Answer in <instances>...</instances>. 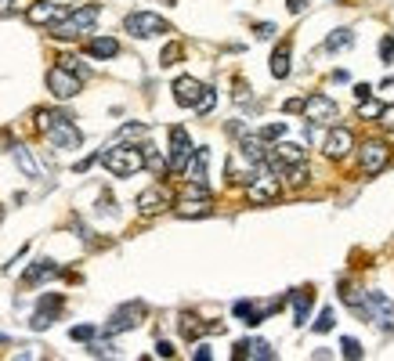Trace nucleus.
Segmentation results:
<instances>
[{
  "mask_svg": "<svg viewBox=\"0 0 394 361\" xmlns=\"http://www.w3.org/2000/svg\"><path fill=\"white\" fill-rule=\"evenodd\" d=\"M101 166H105L112 177H131V174H137L145 166V152L134 148V145H116V148H109L105 156H101Z\"/></svg>",
  "mask_w": 394,
  "mask_h": 361,
  "instance_id": "f257e3e1",
  "label": "nucleus"
},
{
  "mask_svg": "<svg viewBox=\"0 0 394 361\" xmlns=\"http://www.w3.org/2000/svg\"><path fill=\"white\" fill-rule=\"evenodd\" d=\"M94 22H98V4H83V8H76V11H69L66 18L55 22V36H62V40H73V36H80V33L91 29Z\"/></svg>",
  "mask_w": 394,
  "mask_h": 361,
  "instance_id": "f03ea898",
  "label": "nucleus"
},
{
  "mask_svg": "<svg viewBox=\"0 0 394 361\" xmlns=\"http://www.w3.org/2000/svg\"><path fill=\"white\" fill-rule=\"evenodd\" d=\"M123 29L137 36V40H148V36H159V33H170V22L152 15V11H134V15L123 18Z\"/></svg>",
  "mask_w": 394,
  "mask_h": 361,
  "instance_id": "7ed1b4c3",
  "label": "nucleus"
},
{
  "mask_svg": "<svg viewBox=\"0 0 394 361\" xmlns=\"http://www.w3.org/2000/svg\"><path fill=\"white\" fill-rule=\"evenodd\" d=\"M80 87H83V76H76V72L66 69V66H55V69L47 72V90H51L58 101L76 98V94H80Z\"/></svg>",
  "mask_w": 394,
  "mask_h": 361,
  "instance_id": "20e7f679",
  "label": "nucleus"
},
{
  "mask_svg": "<svg viewBox=\"0 0 394 361\" xmlns=\"http://www.w3.org/2000/svg\"><path fill=\"white\" fill-rule=\"evenodd\" d=\"M387 163H391V148H387V141H380V137L365 141L362 152H358V166H362V170H365V174H380Z\"/></svg>",
  "mask_w": 394,
  "mask_h": 361,
  "instance_id": "39448f33",
  "label": "nucleus"
},
{
  "mask_svg": "<svg viewBox=\"0 0 394 361\" xmlns=\"http://www.w3.org/2000/svg\"><path fill=\"white\" fill-rule=\"evenodd\" d=\"M47 137H51V145H55V148H80V141H83L80 131L73 126V120H69L66 112H62L58 120L47 126Z\"/></svg>",
  "mask_w": 394,
  "mask_h": 361,
  "instance_id": "423d86ee",
  "label": "nucleus"
},
{
  "mask_svg": "<svg viewBox=\"0 0 394 361\" xmlns=\"http://www.w3.org/2000/svg\"><path fill=\"white\" fill-rule=\"evenodd\" d=\"M278 191H283V188H278L275 174H261V177H253L250 185H246V199L253 206H264V202H275Z\"/></svg>",
  "mask_w": 394,
  "mask_h": 361,
  "instance_id": "0eeeda50",
  "label": "nucleus"
},
{
  "mask_svg": "<svg viewBox=\"0 0 394 361\" xmlns=\"http://www.w3.org/2000/svg\"><path fill=\"white\" fill-rule=\"evenodd\" d=\"M170 202H174V196H170L167 185H152L148 191H142V196H137V210H142L145 217H156V213L167 210Z\"/></svg>",
  "mask_w": 394,
  "mask_h": 361,
  "instance_id": "6e6552de",
  "label": "nucleus"
},
{
  "mask_svg": "<svg viewBox=\"0 0 394 361\" xmlns=\"http://www.w3.org/2000/svg\"><path fill=\"white\" fill-rule=\"evenodd\" d=\"M188 159H192V141H188V131H185V126H174V131H170V159H167L170 170L181 174Z\"/></svg>",
  "mask_w": 394,
  "mask_h": 361,
  "instance_id": "1a4fd4ad",
  "label": "nucleus"
},
{
  "mask_svg": "<svg viewBox=\"0 0 394 361\" xmlns=\"http://www.w3.org/2000/svg\"><path fill=\"white\" fill-rule=\"evenodd\" d=\"M283 307V300H272V304H250V300H239L232 311H235V318H243L246 325H261L264 318H268L272 311H278Z\"/></svg>",
  "mask_w": 394,
  "mask_h": 361,
  "instance_id": "9d476101",
  "label": "nucleus"
},
{
  "mask_svg": "<svg viewBox=\"0 0 394 361\" xmlns=\"http://www.w3.org/2000/svg\"><path fill=\"white\" fill-rule=\"evenodd\" d=\"M365 311L376 318L380 329H394V304L387 300L384 293H369V296H365Z\"/></svg>",
  "mask_w": 394,
  "mask_h": 361,
  "instance_id": "9b49d317",
  "label": "nucleus"
},
{
  "mask_svg": "<svg viewBox=\"0 0 394 361\" xmlns=\"http://www.w3.org/2000/svg\"><path fill=\"white\" fill-rule=\"evenodd\" d=\"M69 11L62 4H51V0H40V4H29L25 8V18H29L33 25H55L58 18H66Z\"/></svg>",
  "mask_w": 394,
  "mask_h": 361,
  "instance_id": "f8f14e48",
  "label": "nucleus"
},
{
  "mask_svg": "<svg viewBox=\"0 0 394 361\" xmlns=\"http://www.w3.org/2000/svg\"><path fill=\"white\" fill-rule=\"evenodd\" d=\"M202 87L196 76H181V80H174V101L177 105H185V109H196V101L202 98Z\"/></svg>",
  "mask_w": 394,
  "mask_h": 361,
  "instance_id": "ddd939ff",
  "label": "nucleus"
},
{
  "mask_svg": "<svg viewBox=\"0 0 394 361\" xmlns=\"http://www.w3.org/2000/svg\"><path fill=\"white\" fill-rule=\"evenodd\" d=\"M304 112H308V120L326 123V120H333V116H337V101L326 98V94H311V98H304Z\"/></svg>",
  "mask_w": 394,
  "mask_h": 361,
  "instance_id": "4468645a",
  "label": "nucleus"
},
{
  "mask_svg": "<svg viewBox=\"0 0 394 361\" xmlns=\"http://www.w3.org/2000/svg\"><path fill=\"white\" fill-rule=\"evenodd\" d=\"M253 166H257V163H250L246 156H243V152H239V156H232V159H228V185H250V180L253 177H257V170H253Z\"/></svg>",
  "mask_w": 394,
  "mask_h": 361,
  "instance_id": "2eb2a0df",
  "label": "nucleus"
},
{
  "mask_svg": "<svg viewBox=\"0 0 394 361\" xmlns=\"http://www.w3.org/2000/svg\"><path fill=\"white\" fill-rule=\"evenodd\" d=\"M351 148H354V134L351 131H344V126L329 131V137H326V156L329 159H344Z\"/></svg>",
  "mask_w": 394,
  "mask_h": 361,
  "instance_id": "dca6fc26",
  "label": "nucleus"
},
{
  "mask_svg": "<svg viewBox=\"0 0 394 361\" xmlns=\"http://www.w3.org/2000/svg\"><path fill=\"white\" fill-rule=\"evenodd\" d=\"M207 163H210V152L207 148H192V159L185 163V177L188 185H207Z\"/></svg>",
  "mask_w": 394,
  "mask_h": 361,
  "instance_id": "f3484780",
  "label": "nucleus"
},
{
  "mask_svg": "<svg viewBox=\"0 0 394 361\" xmlns=\"http://www.w3.org/2000/svg\"><path fill=\"white\" fill-rule=\"evenodd\" d=\"M145 315V304H127V307H120L116 315H112V321H109V332H123V329H134L137 325V318Z\"/></svg>",
  "mask_w": 394,
  "mask_h": 361,
  "instance_id": "a211bd4d",
  "label": "nucleus"
},
{
  "mask_svg": "<svg viewBox=\"0 0 394 361\" xmlns=\"http://www.w3.org/2000/svg\"><path fill=\"white\" fill-rule=\"evenodd\" d=\"M62 304H66V300H62L58 293H51V296H44V300H40V311L33 315V321H29V325H33V329H47L51 321H55V315L62 311Z\"/></svg>",
  "mask_w": 394,
  "mask_h": 361,
  "instance_id": "6ab92c4d",
  "label": "nucleus"
},
{
  "mask_svg": "<svg viewBox=\"0 0 394 361\" xmlns=\"http://www.w3.org/2000/svg\"><path fill=\"white\" fill-rule=\"evenodd\" d=\"M232 358H250V361H272L275 351L264 340H243V343H235V351Z\"/></svg>",
  "mask_w": 394,
  "mask_h": 361,
  "instance_id": "aec40b11",
  "label": "nucleus"
},
{
  "mask_svg": "<svg viewBox=\"0 0 394 361\" xmlns=\"http://www.w3.org/2000/svg\"><path fill=\"white\" fill-rule=\"evenodd\" d=\"M87 55L91 58H116L120 55V40H112V36H94V40L87 44Z\"/></svg>",
  "mask_w": 394,
  "mask_h": 361,
  "instance_id": "412c9836",
  "label": "nucleus"
},
{
  "mask_svg": "<svg viewBox=\"0 0 394 361\" xmlns=\"http://www.w3.org/2000/svg\"><path fill=\"white\" fill-rule=\"evenodd\" d=\"M55 275H58V264H55V260H36V264L22 275V282H25V286H36V282L55 278Z\"/></svg>",
  "mask_w": 394,
  "mask_h": 361,
  "instance_id": "4be33fe9",
  "label": "nucleus"
},
{
  "mask_svg": "<svg viewBox=\"0 0 394 361\" xmlns=\"http://www.w3.org/2000/svg\"><path fill=\"white\" fill-rule=\"evenodd\" d=\"M289 300H293V315H297V325H304V321H308V315H311L315 293H311V289H297L293 296H289Z\"/></svg>",
  "mask_w": 394,
  "mask_h": 361,
  "instance_id": "5701e85b",
  "label": "nucleus"
},
{
  "mask_svg": "<svg viewBox=\"0 0 394 361\" xmlns=\"http://www.w3.org/2000/svg\"><path fill=\"white\" fill-rule=\"evenodd\" d=\"M272 76L275 80H286L289 76V40H283L275 47V55H272Z\"/></svg>",
  "mask_w": 394,
  "mask_h": 361,
  "instance_id": "b1692460",
  "label": "nucleus"
},
{
  "mask_svg": "<svg viewBox=\"0 0 394 361\" xmlns=\"http://www.w3.org/2000/svg\"><path fill=\"white\" fill-rule=\"evenodd\" d=\"M11 156L18 159V166H22V174H25V177H40V163L33 159V152L25 148V145H11Z\"/></svg>",
  "mask_w": 394,
  "mask_h": 361,
  "instance_id": "393cba45",
  "label": "nucleus"
},
{
  "mask_svg": "<svg viewBox=\"0 0 394 361\" xmlns=\"http://www.w3.org/2000/svg\"><path fill=\"white\" fill-rule=\"evenodd\" d=\"M177 217L185 221H196V217H210V199H185L177 206Z\"/></svg>",
  "mask_w": 394,
  "mask_h": 361,
  "instance_id": "a878e982",
  "label": "nucleus"
},
{
  "mask_svg": "<svg viewBox=\"0 0 394 361\" xmlns=\"http://www.w3.org/2000/svg\"><path fill=\"white\" fill-rule=\"evenodd\" d=\"M243 156L250 163H264V159H268V145H264V137H243Z\"/></svg>",
  "mask_w": 394,
  "mask_h": 361,
  "instance_id": "bb28decb",
  "label": "nucleus"
},
{
  "mask_svg": "<svg viewBox=\"0 0 394 361\" xmlns=\"http://www.w3.org/2000/svg\"><path fill=\"white\" fill-rule=\"evenodd\" d=\"M283 174H286V180H289V185H293V188L308 185V177H311L308 163H289V166H283Z\"/></svg>",
  "mask_w": 394,
  "mask_h": 361,
  "instance_id": "cd10ccee",
  "label": "nucleus"
},
{
  "mask_svg": "<svg viewBox=\"0 0 394 361\" xmlns=\"http://www.w3.org/2000/svg\"><path fill=\"white\" fill-rule=\"evenodd\" d=\"M202 332H207V325H202L196 315H181V336L185 340H199Z\"/></svg>",
  "mask_w": 394,
  "mask_h": 361,
  "instance_id": "c85d7f7f",
  "label": "nucleus"
},
{
  "mask_svg": "<svg viewBox=\"0 0 394 361\" xmlns=\"http://www.w3.org/2000/svg\"><path fill=\"white\" fill-rule=\"evenodd\" d=\"M351 44H354V33H351V29H337V33L326 40V47H329V51H347Z\"/></svg>",
  "mask_w": 394,
  "mask_h": 361,
  "instance_id": "c756f323",
  "label": "nucleus"
},
{
  "mask_svg": "<svg viewBox=\"0 0 394 361\" xmlns=\"http://www.w3.org/2000/svg\"><path fill=\"white\" fill-rule=\"evenodd\" d=\"M177 58H181V44H167L159 55V66H177Z\"/></svg>",
  "mask_w": 394,
  "mask_h": 361,
  "instance_id": "7c9ffc66",
  "label": "nucleus"
},
{
  "mask_svg": "<svg viewBox=\"0 0 394 361\" xmlns=\"http://www.w3.org/2000/svg\"><path fill=\"white\" fill-rule=\"evenodd\" d=\"M213 105H218V94H213V90L207 87V90H202V98L196 101V112H202V116H207V112H210Z\"/></svg>",
  "mask_w": 394,
  "mask_h": 361,
  "instance_id": "2f4dec72",
  "label": "nucleus"
},
{
  "mask_svg": "<svg viewBox=\"0 0 394 361\" xmlns=\"http://www.w3.org/2000/svg\"><path fill=\"white\" fill-rule=\"evenodd\" d=\"M22 8H29V0H0V18L15 15V11H22Z\"/></svg>",
  "mask_w": 394,
  "mask_h": 361,
  "instance_id": "473e14b6",
  "label": "nucleus"
},
{
  "mask_svg": "<svg viewBox=\"0 0 394 361\" xmlns=\"http://www.w3.org/2000/svg\"><path fill=\"white\" fill-rule=\"evenodd\" d=\"M69 336H73L76 343H87V340H94V336H98V329H94V325H76Z\"/></svg>",
  "mask_w": 394,
  "mask_h": 361,
  "instance_id": "72a5a7b5",
  "label": "nucleus"
},
{
  "mask_svg": "<svg viewBox=\"0 0 394 361\" xmlns=\"http://www.w3.org/2000/svg\"><path fill=\"white\" fill-rule=\"evenodd\" d=\"M261 137H264V141H278V137H286V123H268V126L261 131Z\"/></svg>",
  "mask_w": 394,
  "mask_h": 361,
  "instance_id": "f704fd0d",
  "label": "nucleus"
},
{
  "mask_svg": "<svg viewBox=\"0 0 394 361\" xmlns=\"http://www.w3.org/2000/svg\"><path fill=\"white\" fill-rule=\"evenodd\" d=\"M333 307H326V311L319 315V321H315V332H329V329H333Z\"/></svg>",
  "mask_w": 394,
  "mask_h": 361,
  "instance_id": "c9c22d12",
  "label": "nucleus"
},
{
  "mask_svg": "<svg viewBox=\"0 0 394 361\" xmlns=\"http://www.w3.org/2000/svg\"><path fill=\"white\" fill-rule=\"evenodd\" d=\"M340 351H344V358H351V361H358V358H362L358 340H344V343H340Z\"/></svg>",
  "mask_w": 394,
  "mask_h": 361,
  "instance_id": "e433bc0d",
  "label": "nucleus"
},
{
  "mask_svg": "<svg viewBox=\"0 0 394 361\" xmlns=\"http://www.w3.org/2000/svg\"><path fill=\"white\" fill-rule=\"evenodd\" d=\"M380 55H384V62L394 58V36H384V40H380Z\"/></svg>",
  "mask_w": 394,
  "mask_h": 361,
  "instance_id": "4c0bfd02",
  "label": "nucleus"
},
{
  "mask_svg": "<svg viewBox=\"0 0 394 361\" xmlns=\"http://www.w3.org/2000/svg\"><path fill=\"white\" fill-rule=\"evenodd\" d=\"M380 123H384L387 131L394 134V105H387V109H380Z\"/></svg>",
  "mask_w": 394,
  "mask_h": 361,
  "instance_id": "58836bf2",
  "label": "nucleus"
},
{
  "mask_svg": "<svg viewBox=\"0 0 394 361\" xmlns=\"http://www.w3.org/2000/svg\"><path fill=\"white\" fill-rule=\"evenodd\" d=\"M120 134H123V137H142V134H145V126H142V123H127Z\"/></svg>",
  "mask_w": 394,
  "mask_h": 361,
  "instance_id": "ea45409f",
  "label": "nucleus"
},
{
  "mask_svg": "<svg viewBox=\"0 0 394 361\" xmlns=\"http://www.w3.org/2000/svg\"><path fill=\"white\" fill-rule=\"evenodd\" d=\"M380 109H384V105H376V101H369V98H365V105H362V116H369V120H373V116H380Z\"/></svg>",
  "mask_w": 394,
  "mask_h": 361,
  "instance_id": "a19ab883",
  "label": "nucleus"
},
{
  "mask_svg": "<svg viewBox=\"0 0 394 361\" xmlns=\"http://www.w3.org/2000/svg\"><path fill=\"white\" fill-rule=\"evenodd\" d=\"M156 351H159V358H174V354H177V351H174V343H167V340H159Z\"/></svg>",
  "mask_w": 394,
  "mask_h": 361,
  "instance_id": "79ce46f5",
  "label": "nucleus"
},
{
  "mask_svg": "<svg viewBox=\"0 0 394 361\" xmlns=\"http://www.w3.org/2000/svg\"><path fill=\"white\" fill-rule=\"evenodd\" d=\"M257 36H275V25L272 22H257Z\"/></svg>",
  "mask_w": 394,
  "mask_h": 361,
  "instance_id": "37998d69",
  "label": "nucleus"
},
{
  "mask_svg": "<svg viewBox=\"0 0 394 361\" xmlns=\"http://www.w3.org/2000/svg\"><path fill=\"white\" fill-rule=\"evenodd\" d=\"M286 112H304V98H289L286 101Z\"/></svg>",
  "mask_w": 394,
  "mask_h": 361,
  "instance_id": "c03bdc74",
  "label": "nucleus"
},
{
  "mask_svg": "<svg viewBox=\"0 0 394 361\" xmlns=\"http://www.w3.org/2000/svg\"><path fill=\"white\" fill-rule=\"evenodd\" d=\"M91 354H94V358H101V354H112V343H94V347H91Z\"/></svg>",
  "mask_w": 394,
  "mask_h": 361,
  "instance_id": "a18cd8bd",
  "label": "nucleus"
},
{
  "mask_svg": "<svg viewBox=\"0 0 394 361\" xmlns=\"http://www.w3.org/2000/svg\"><path fill=\"white\" fill-rule=\"evenodd\" d=\"M196 361H210V347H207V343L196 347Z\"/></svg>",
  "mask_w": 394,
  "mask_h": 361,
  "instance_id": "49530a36",
  "label": "nucleus"
},
{
  "mask_svg": "<svg viewBox=\"0 0 394 361\" xmlns=\"http://www.w3.org/2000/svg\"><path fill=\"white\" fill-rule=\"evenodd\" d=\"M286 4H289V11H304V8L311 4V0H286Z\"/></svg>",
  "mask_w": 394,
  "mask_h": 361,
  "instance_id": "de8ad7c7",
  "label": "nucleus"
},
{
  "mask_svg": "<svg viewBox=\"0 0 394 361\" xmlns=\"http://www.w3.org/2000/svg\"><path fill=\"white\" fill-rule=\"evenodd\" d=\"M354 94H358V101H365V98H369V94H373V90H369V87H365V83H358V87H354Z\"/></svg>",
  "mask_w": 394,
  "mask_h": 361,
  "instance_id": "09e8293b",
  "label": "nucleus"
},
{
  "mask_svg": "<svg viewBox=\"0 0 394 361\" xmlns=\"http://www.w3.org/2000/svg\"><path fill=\"white\" fill-rule=\"evenodd\" d=\"M163 4H174V0H163Z\"/></svg>",
  "mask_w": 394,
  "mask_h": 361,
  "instance_id": "8fccbe9b",
  "label": "nucleus"
}]
</instances>
